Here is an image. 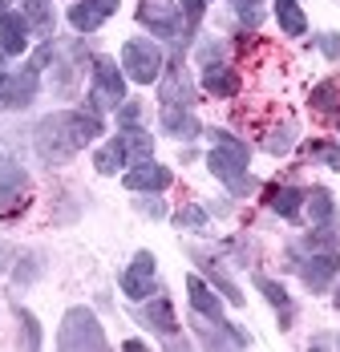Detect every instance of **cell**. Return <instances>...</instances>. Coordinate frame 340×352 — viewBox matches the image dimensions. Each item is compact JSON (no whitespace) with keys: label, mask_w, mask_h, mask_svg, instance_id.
<instances>
[{"label":"cell","mask_w":340,"mask_h":352,"mask_svg":"<svg viewBox=\"0 0 340 352\" xmlns=\"http://www.w3.org/2000/svg\"><path fill=\"white\" fill-rule=\"evenodd\" d=\"M272 16L284 36H304L308 33V12L300 0H272Z\"/></svg>","instance_id":"cell-25"},{"label":"cell","mask_w":340,"mask_h":352,"mask_svg":"<svg viewBox=\"0 0 340 352\" xmlns=\"http://www.w3.org/2000/svg\"><path fill=\"white\" fill-rule=\"evenodd\" d=\"M134 320L142 324V328H146V332H154L158 340L178 332V316H174V304H170L167 287H158V292H154L150 300L134 304Z\"/></svg>","instance_id":"cell-14"},{"label":"cell","mask_w":340,"mask_h":352,"mask_svg":"<svg viewBox=\"0 0 340 352\" xmlns=\"http://www.w3.org/2000/svg\"><path fill=\"white\" fill-rule=\"evenodd\" d=\"M8 276H12L17 287H33V283L45 276V251H21Z\"/></svg>","instance_id":"cell-32"},{"label":"cell","mask_w":340,"mask_h":352,"mask_svg":"<svg viewBox=\"0 0 340 352\" xmlns=\"http://www.w3.org/2000/svg\"><path fill=\"white\" fill-rule=\"evenodd\" d=\"M158 134H167L174 142H199L203 138V122L187 106H158Z\"/></svg>","instance_id":"cell-17"},{"label":"cell","mask_w":340,"mask_h":352,"mask_svg":"<svg viewBox=\"0 0 340 352\" xmlns=\"http://www.w3.org/2000/svg\"><path fill=\"white\" fill-rule=\"evenodd\" d=\"M94 170L102 178H118L122 170H130V158H126V150H122V142L118 134L114 138H105L98 150H94Z\"/></svg>","instance_id":"cell-24"},{"label":"cell","mask_w":340,"mask_h":352,"mask_svg":"<svg viewBox=\"0 0 340 352\" xmlns=\"http://www.w3.org/2000/svg\"><path fill=\"white\" fill-rule=\"evenodd\" d=\"M0 312H4V304H0Z\"/></svg>","instance_id":"cell-48"},{"label":"cell","mask_w":340,"mask_h":352,"mask_svg":"<svg viewBox=\"0 0 340 352\" xmlns=\"http://www.w3.org/2000/svg\"><path fill=\"white\" fill-rule=\"evenodd\" d=\"M308 109L324 113V118H340V77H324L308 89Z\"/></svg>","instance_id":"cell-28"},{"label":"cell","mask_w":340,"mask_h":352,"mask_svg":"<svg viewBox=\"0 0 340 352\" xmlns=\"http://www.w3.org/2000/svg\"><path fill=\"white\" fill-rule=\"evenodd\" d=\"M8 61H12V57H8V53H4V45H0V69H8Z\"/></svg>","instance_id":"cell-46"},{"label":"cell","mask_w":340,"mask_h":352,"mask_svg":"<svg viewBox=\"0 0 340 352\" xmlns=\"http://www.w3.org/2000/svg\"><path fill=\"white\" fill-rule=\"evenodd\" d=\"M170 223H174L178 231H187V235H206V227H211V214H206L203 203H187V207L170 211Z\"/></svg>","instance_id":"cell-33"},{"label":"cell","mask_w":340,"mask_h":352,"mask_svg":"<svg viewBox=\"0 0 340 352\" xmlns=\"http://www.w3.org/2000/svg\"><path fill=\"white\" fill-rule=\"evenodd\" d=\"M296 142H300V126H296L292 118H284V122L268 126V134L259 138V150L272 154V158H288V154L296 150Z\"/></svg>","instance_id":"cell-22"},{"label":"cell","mask_w":340,"mask_h":352,"mask_svg":"<svg viewBox=\"0 0 340 352\" xmlns=\"http://www.w3.org/2000/svg\"><path fill=\"white\" fill-rule=\"evenodd\" d=\"M255 292L275 308V316H279V332H288V328L296 324V300L288 296V287H284L279 280H272V276H255Z\"/></svg>","instance_id":"cell-20"},{"label":"cell","mask_w":340,"mask_h":352,"mask_svg":"<svg viewBox=\"0 0 340 352\" xmlns=\"http://www.w3.org/2000/svg\"><path fill=\"white\" fill-rule=\"evenodd\" d=\"M118 142H122L130 166H134V162H146V158H154V134H150L146 126H122V130H118Z\"/></svg>","instance_id":"cell-27"},{"label":"cell","mask_w":340,"mask_h":352,"mask_svg":"<svg viewBox=\"0 0 340 352\" xmlns=\"http://www.w3.org/2000/svg\"><path fill=\"white\" fill-rule=\"evenodd\" d=\"M122 186L130 195H167L174 186V170L158 158H146V162H134L130 170H122Z\"/></svg>","instance_id":"cell-12"},{"label":"cell","mask_w":340,"mask_h":352,"mask_svg":"<svg viewBox=\"0 0 340 352\" xmlns=\"http://www.w3.org/2000/svg\"><path fill=\"white\" fill-rule=\"evenodd\" d=\"M17 255H21V247H12L8 239H4V235H0V276H8V272H12Z\"/></svg>","instance_id":"cell-39"},{"label":"cell","mask_w":340,"mask_h":352,"mask_svg":"<svg viewBox=\"0 0 340 352\" xmlns=\"http://www.w3.org/2000/svg\"><path fill=\"white\" fill-rule=\"evenodd\" d=\"M8 94H12V73L0 69V113H8Z\"/></svg>","instance_id":"cell-42"},{"label":"cell","mask_w":340,"mask_h":352,"mask_svg":"<svg viewBox=\"0 0 340 352\" xmlns=\"http://www.w3.org/2000/svg\"><path fill=\"white\" fill-rule=\"evenodd\" d=\"M206 4L211 0H178V12H182V41L174 45L178 53H187L199 41V25H203V16H206Z\"/></svg>","instance_id":"cell-30"},{"label":"cell","mask_w":340,"mask_h":352,"mask_svg":"<svg viewBox=\"0 0 340 352\" xmlns=\"http://www.w3.org/2000/svg\"><path fill=\"white\" fill-rule=\"evenodd\" d=\"M17 4L29 16L36 41H53V33H57V8H53V0H17Z\"/></svg>","instance_id":"cell-23"},{"label":"cell","mask_w":340,"mask_h":352,"mask_svg":"<svg viewBox=\"0 0 340 352\" xmlns=\"http://www.w3.org/2000/svg\"><path fill=\"white\" fill-rule=\"evenodd\" d=\"M130 203H134V211L142 214V219H170V207H167L162 195H134Z\"/></svg>","instance_id":"cell-36"},{"label":"cell","mask_w":340,"mask_h":352,"mask_svg":"<svg viewBox=\"0 0 340 352\" xmlns=\"http://www.w3.org/2000/svg\"><path fill=\"white\" fill-rule=\"evenodd\" d=\"M118 61H122L126 81H134V85H158V77L167 69V49L154 36H126Z\"/></svg>","instance_id":"cell-4"},{"label":"cell","mask_w":340,"mask_h":352,"mask_svg":"<svg viewBox=\"0 0 340 352\" xmlns=\"http://www.w3.org/2000/svg\"><path fill=\"white\" fill-rule=\"evenodd\" d=\"M308 349H340V336H332V332H316V336H308Z\"/></svg>","instance_id":"cell-41"},{"label":"cell","mask_w":340,"mask_h":352,"mask_svg":"<svg viewBox=\"0 0 340 352\" xmlns=\"http://www.w3.org/2000/svg\"><path fill=\"white\" fill-rule=\"evenodd\" d=\"M206 214H215V219H227V214L235 211V199L231 195H223V199H211V203H203Z\"/></svg>","instance_id":"cell-40"},{"label":"cell","mask_w":340,"mask_h":352,"mask_svg":"<svg viewBox=\"0 0 340 352\" xmlns=\"http://www.w3.org/2000/svg\"><path fill=\"white\" fill-rule=\"evenodd\" d=\"M105 134V118H94L85 109H53L33 126V150L45 166H65L85 146Z\"/></svg>","instance_id":"cell-1"},{"label":"cell","mask_w":340,"mask_h":352,"mask_svg":"<svg viewBox=\"0 0 340 352\" xmlns=\"http://www.w3.org/2000/svg\"><path fill=\"white\" fill-rule=\"evenodd\" d=\"M89 4H94V8H102L105 16H114V12L122 8V0H89Z\"/></svg>","instance_id":"cell-43"},{"label":"cell","mask_w":340,"mask_h":352,"mask_svg":"<svg viewBox=\"0 0 340 352\" xmlns=\"http://www.w3.org/2000/svg\"><path fill=\"white\" fill-rule=\"evenodd\" d=\"M312 45L320 49V57H324V61H340V33H320Z\"/></svg>","instance_id":"cell-38"},{"label":"cell","mask_w":340,"mask_h":352,"mask_svg":"<svg viewBox=\"0 0 340 352\" xmlns=\"http://www.w3.org/2000/svg\"><path fill=\"white\" fill-rule=\"evenodd\" d=\"M12 8V0H0V12H8Z\"/></svg>","instance_id":"cell-47"},{"label":"cell","mask_w":340,"mask_h":352,"mask_svg":"<svg viewBox=\"0 0 340 352\" xmlns=\"http://www.w3.org/2000/svg\"><path fill=\"white\" fill-rule=\"evenodd\" d=\"M65 21H69V29H73L77 36H94L109 16H105L102 8H94L89 0H73V4H69V12H65Z\"/></svg>","instance_id":"cell-26"},{"label":"cell","mask_w":340,"mask_h":352,"mask_svg":"<svg viewBox=\"0 0 340 352\" xmlns=\"http://www.w3.org/2000/svg\"><path fill=\"white\" fill-rule=\"evenodd\" d=\"M25 190H29V170H25V162H21L8 146H0V219H17V214L29 207Z\"/></svg>","instance_id":"cell-6"},{"label":"cell","mask_w":340,"mask_h":352,"mask_svg":"<svg viewBox=\"0 0 340 352\" xmlns=\"http://www.w3.org/2000/svg\"><path fill=\"white\" fill-rule=\"evenodd\" d=\"M199 89H203L206 98H215V102H231V98H239V89H243V77H239L235 65L215 61V65H203Z\"/></svg>","instance_id":"cell-18"},{"label":"cell","mask_w":340,"mask_h":352,"mask_svg":"<svg viewBox=\"0 0 340 352\" xmlns=\"http://www.w3.org/2000/svg\"><path fill=\"white\" fill-rule=\"evenodd\" d=\"M304 195L308 186H296V182H268L264 186V203L275 219L284 223H304Z\"/></svg>","instance_id":"cell-15"},{"label":"cell","mask_w":340,"mask_h":352,"mask_svg":"<svg viewBox=\"0 0 340 352\" xmlns=\"http://www.w3.org/2000/svg\"><path fill=\"white\" fill-rule=\"evenodd\" d=\"M187 255H191V263L199 267V276L206 283H215V292L231 304V308H243L247 304V296H243V287L235 283V276L227 272V255L219 251V247H203V243H187Z\"/></svg>","instance_id":"cell-5"},{"label":"cell","mask_w":340,"mask_h":352,"mask_svg":"<svg viewBox=\"0 0 340 352\" xmlns=\"http://www.w3.org/2000/svg\"><path fill=\"white\" fill-rule=\"evenodd\" d=\"M332 308H337V312H340V280L332 283Z\"/></svg>","instance_id":"cell-45"},{"label":"cell","mask_w":340,"mask_h":352,"mask_svg":"<svg viewBox=\"0 0 340 352\" xmlns=\"http://www.w3.org/2000/svg\"><path fill=\"white\" fill-rule=\"evenodd\" d=\"M304 223L308 227H328V223H337V195H332L328 186H308Z\"/></svg>","instance_id":"cell-21"},{"label":"cell","mask_w":340,"mask_h":352,"mask_svg":"<svg viewBox=\"0 0 340 352\" xmlns=\"http://www.w3.org/2000/svg\"><path fill=\"white\" fill-rule=\"evenodd\" d=\"M33 41H36V33H33L29 16H25L21 8L0 12V45H4V53H8V57H29Z\"/></svg>","instance_id":"cell-16"},{"label":"cell","mask_w":340,"mask_h":352,"mask_svg":"<svg viewBox=\"0 0 340 352\" xmlns=\"http://www.w3.org/2000/svg\"><path fill=\"white\" fill-rule=\"evenodd\" d=\"M296 276H300V283L312 296H328L332 283L340 280V251H332V247H308L300 255V263H296Z\"/></svg>","instance_id":"cell-7"},{"label":"cell","mask_w":340,"mask_h":352,"mask_svg":"<svg viewBox=\"0 0 340 352\" xmlns=\"http://www.w3.org/2000/svg\"><path fill=\"white\" fill-rule=\"evenodd\" d=\"M134 16L154 41H162V45H178V41H182V12H178V0H138Z\"/></svg>","instance_id":"cell-9"},{"label":"cell","mask_w":340,"mask_h":352,"mask_svg":"<svg viewBox=\"0 0 340 352\" xmlns=\"http://www.w3.org/2000/svg\"><path fill=\"white\" fill-rule=\"evenodd\" d=\"M199 81L187 73V65H182V53L174 49V53H167V69H162V77H158V106H187L195 109L199 106Z\"/></svg>","instance_id":"cell-8"},{"label":"cell","mask_w":340,"mask_h":352,"mask_svg":"<svg viewBox=\"0 0 340 352\" xmlns=\"http://www.w3.org/2000/svg\"><path fill=\"white\" fill-rule=\"evenodd\" d=\"M191 57H195L199 69H203V65H215V61L227 57V41H223V36H203V41L191 45Z\"/></svg>","instance_id":"cell-35"},{"label":"cell","mask_w":340,"mask_h":352,"mask_svg":"<svg viewBox=\"0 0 340 352\" xmlns=\"http://www.w3.org/2000/svg\"><path fill=\"white\" fill-rule=\"evenodd\" d=\"M203 138L211 142V150L203 158L206 170L227 186L231 199H251L259 190V178L251 175V146L239 134L223 130V126H203Z\"/></svg>","instance_id":"cell-2"},{"label":"cell","mask_w":340,"mask_h":352,"mask_svg":"<svg viewBox=\"0 0 340 352\" xmlns=\"http://www.w3.org/2000/svg\"><path fill=\"white\" fill-rule=\"evenodd\" d=\"M235 4V21L243 25V33H259V25L268 21L264 0H231Z\"/></svg>","instance_id":"cell-34"},{"label":"cell","mask_w":340,"mask_h":352,"mask_svg":"<svg viewBox=\"0 0 340 352\" xmlns=\"http://www.w3.org/2000/svg\"><path fill=\"white\" fill-rule=\"evenodd\" d=\"M191 332L199 349H251L255 344L247 328H239L231 320H206L199 312H191Z\"/></svg>","instance_id":"cell-11"},{"label":"cell","mask_w":340,"mask_h":352,"mask_svg":"<svg viewBox=\"0 0 340 352\" xmlns=\"http://www.w3.org/2000/svg\"><path fill=\"white\" fill-rule=\"evenodd\" d=\"M150 344L142 340V336H130V340H122V352H146Z\"/></svg>","instance_id":"cell-44"},{"label":"cell","mask_w":340,"mask_h":352,"mask_svg":"<svg viewBox=\"0 0 340 352\" xmlns=\"http://www.w3.org/2000/svg\"><path fill=\"white\" fill-rule=\"evenodd\" d=\"M12 316H17V349H45V332H41V320L25 308V304H12Z\"/></svg>","instance_id":"cell-31"},{"label":"cell","mask_w":340,"mask_h":352,"mask_svg":"<svg viewBox=\"0 0 340 352\" xmlns=\"http://www.w3.org/2000/svg\"><path fill=\"white\" fill-rule=\"evenodd\" d=\"M142 113H146L142 98H126L122 106L114 109V122H118V130H122V126H142Z\"/></svg>","instance_id":"cell-37"},{"label":"cell","mask_w":340,"mask_h":352,"mask_svg":"<svg viewBox=\"0 0 340 352\" xmlns=\"http://www.w3.org/2000/svg\"><path fill=\"white\" fill-rule=\"evenodd\" d=\"M304 166H324V170H340V142L337 138H312L300 150Z\"/></svg>","instance_id":"cell-29"},{"label":"cell","mask_w":340,"mask_h":352,"mask_svg":"<svg viewBox=\"0 0 340 352\" xmlns=\"http://www.w3.org/2000/svg\"><path fill=\"white\" fill-rule=\"evenodd\" d=\"M118 287H122V296L130 300V304H142V300H150L162 283H158V255L154 251H134V259L126 263V272L118 276Z\"/></svg>","instance_id":"cell-10"},{"label":"cell","mask_w":340,"mask_h":352,"mask_svg":"<svg viewBox=\"0 0 340 352\" xmlns=\"http://www.w3.org/2000/svg\"><path fill=\"white\" fill-rule=\"evenodd\" d=\"M187 304H191V312H199L206 320H227L223 316V308H227V300L215 292V283H206L199 272H191L187 276Z\"/></svg>","instance_id":"cell-19"},{"label":"cell","mask_w":340,"mask_h":352,"mask_svg":"<svg viewBox=\"0 0 340 352\" xmlns=\"http://www.w3.org/2000/svg\"><path fill=\"white\" fill-rule=\"evenodd\" d=\"M89 85L109 102V109H118L126 102V73H122V61L109 57V53H94V61H89Z\"/></svg>","instance_id":"cell-13"},{"label":"cell","mask_w":340,"mask_h":352,"mask_svg":"<svg viewBox=\"0 0 340 352\" xmlns=\"http://www.w3.org/2000/svg\"><path fill=\"white\" fill-rule=\"evenodd\" d=\"M57 349H65V352H105L109 349V336H105L98 312L85 308V304L65 308L61 328H57Z\"/></svg>","instance_id":"cell-3"}]
</instances>
